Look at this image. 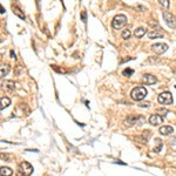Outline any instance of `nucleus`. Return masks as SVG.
Here are the masks:
<instances>
[{"label": "nucleus", "instance_id": "9", "mask_svg": "<svg viewBox=\"0 0 176 176\" xmlns=\"http://www.w3.org/2000/svg\"><path fill=\"white\" fill-rule=\"evenodd\" d=\"M160 133L162 135H170L171 133H174V129L170 126H163V127L160 128Z\"/></svg>", "mask_w": 176, "mask_h": 176}, {"label": "nucleus", "instance_id": "20", "mask_svg": "<svg viewBox=\"0 0 176 176\" xmlns=\"http://www.w3.org/2000/svg\"><path fill=\"white\" fill-rule=\"evenodd\" d=\"M149 136H150V132H149V130H145L143 134H142V137H143L145 140L148 141V137H149Z\"/></svg>", "mask_w": 176, "mask_h": 176}, {"label": "nucleus", "instance_id": "15", "mask_svg": "<svg viewBox=\"0 0 176 176\" xmlns=\"http://www.w3.org/2000/svg\"><path fill=\"white\" fill-rule=\"evenodd\" d=\"M13 12L20 18V19H25V15H24V13H21V11H20V8L19 7H16V6H13Z\"/></svg>", "mask_w": 176, "mask_h": 176}, {"label": "nucleus", "instance_id": "21", "mask_svg": "<svg viewBox=\"0 0 176 176\" xmlns=\"http://www.w3.org/2000/svg\"><path fill=\"white\" fill-rule=\"evenodd\" d=\"M157 112H158V113H162V114H161V116L167 115V113H168V111H166V109H158Z\"/></svg>", "mask_w": 176, "mask_h": 176}, {"label": "nucleus", "instance_id": "19", "mask_svg": "<svg viewBox=\"0 0 176 176\" xmlns=\"http://www.w3.org/2000/svg\"><path fill=\"white\" fill-rule=\"evenodd\" d=\"M158 3H160V5L162 7H164V8H168L169 7V1H168V0H160Z\"/></svg>", "mask_w": 176, "mask_h": 176}, {"label": "nucleus", "instance_id": "10", "mask_svg": "<svg viewBox=\"0 0 176 176\" xmlns=\"http://www.w3.org/2000/svg\"><path fill=\"white\" fill-rule=\"evenodd\" d=\"M13 174L12 169L7 168V167H1V169H0V175L1 176H11Z\"/></svg>", "mask_w": 176, "mask_h": 176}, {"label": "nucleus", "instance_id": "8", "mask_svg": "<svg viewBox=\"0 0 176 176\" xmlns=\"http://www.w3.org/2000/svg\"><path fill=\"white\" fill-rule=\"evenodd\" d=\"M142 80H143V82L147 83V85H154V83H156V81H157L156 76H154V75H151V74H145L143 78H142Z\"/></svg>", "mask_w": 176, "mask_h": 176}, {"label": "nucleus", "instance_id": "1", "mask_svg": "<svg viewBox=\"0 0 176 176\" xmlns=\"http://www.w3.org/2000/svg\"><path fill=\"white\" fill-rule=\"evenodd\" d=\"M147 95V89L145 87H135L134 89L130 93V96L133 100L135 101H141V100H143Z\"/></svg>", "mask_w": 176, "mask_h": 176}, {"label": "nucleus", "instance_id": "6", "mask_svg": "<svg viewBox=\"0 0 176 176\" xmlns=\"http://www.w3.org/2000/svg\"><path fill=\"white\" fill-rule=\"evenodd\" d=\"M151 49L157 53V54H162V53H164L167 49H168V46L166 44H162V42H158V44H155L151 46Z\"/></svg>", "mask_w": 176, "mask_h": 176}, {"label": "nucleus", "instance_id": "12", "mask_svg": "<svg viewBox=\"0 0 176 176\" xmlns=\"http://www.w3.org/2000/svg\"><path fill=\"white\" fill-rule=\"evenodd\" d=\"M8 72H10V66H8V65H4V63H1V72H0L1 76H3V78L6 76V75L8 74Z\"/></svg>", "mask_w": 176, "mask_h": 176}, {"label": "nucleus", "instance_id": "5", "mask_svg": "<svg viewBox=\"0 0 176 176\" xmlns=\"http://www.w3.org/2000/svg\"><path fill=\"white\" fill-rule=\"evenodd\" d=\"M163 19H164L166 24L170 28H175L176 27V16H174V14H171L169 12H164L163 13Z\"/></svg>", "mask_w": 176, "mask_h": 176}, {"label": "nucleus", "instance_id": "13", "mask_svg": "<svg viewBox=\"0 0 176 176\" xmlns=\"http://www.w3.org/2000/svg\"><path fill=\"white\" fill-rule=\"evenodd\" d=\"M11 104V100L8 99V98H1V109H4V108H6V107H8V106Z\"/></svg>", "mask_w": 176, "mask_h": 176}, {"label": "nucleus", "instance_id": "23", "mask_svg": "<svg viewBox=\"0 0 176 176\" xmlns=\"http://www.w3.org/2000/svg\"><path fill=\"white\" fill-rule=\"evenodd\" d=\"M11 57H12V59H14V60L16 59V58H15V54H14V52H13V50H11Z\"/></svg>", "mask_w": 176, "mask_h": 176}, {"label": "nucleus", "instance_id": "24", "mask_svg": "<svg viewBox=\"0 0 176 176\" xmlns=\"http://www.w3.org/2000/svg\"><path fill=\"white\" fill-rule=\"evenodd\" d=\"M0 8H1V14L5 13V10H4V6H0Z\"/></svg>", "mask_w": 176, "mask_h": 176}, {"label": "nucleus", "instance_id": "22", "mask_svg": "<svg viewBox=\"0 0 176 176\" xmlns=\"http://www.w3.org/2000/svg\"><path fill=\"white\" fill-rule=\"evenodd\" d=\"M81 16H82V21H86V12H85V11L82 12V14H81Z\"/></svg>", "mask_w": 176, "mask_h": 176}, {"label": "nucleus", "instance_id": "4", "mask_svg": "<svg viewBox=\"0 0 176 176\" xmlns=\"http://www.w3.org/2000/svg\"><path fill=\"white\" fill-rule=\"evenodd\" d=\"M157 100L161 104H171L173 103V95L169 92H163L158 95Z\"/></svg>", "mask_w": 176, "mask_h": 176}, {"label": "nucleus", "instance_id": "18", "mask_svg": "<svg viewBox=\"0 0 176 176\" xmlns=\"http://www.w3.org/2000/svg\"><path fill=\"white\" fill-rule=\"evenodd\" d=\"M133 73H134V70L132 68H127V69L123 70V75H125V76H132Z\"/></svg>", "mask_w": 176, "mask_h": 176}, {"label": "nucleus", "instance_id": "3", "mask_svg": "<svg viewBox=\"0 0 176 176\" xmlns=\"http://www.w3.org/2000/svg\"><path fill=\"white\" fill-rule=\"evenodd\" d=\"M33 173V167L28 162H23L19 166V170H18V176H31Z\"/></svg>", "mask_w": 176, "mask_h": 176}, {"label": "nucleus", "instance_id": "17", "mask_svg": "<svg viewBox=\"0 0 176 176\" xmlns=\"http://www.w3.org/2000/svg\"><path fill=\"white\" fill-rule=\"evenodd\" d=\"M122 38L123 39H129L130 38V35H132V33H130V31L129 29H123V32H122Z\"/></svg>", "mask_w": 176, "mask_h": 176}, {"label": "nucleus", "instance_id": "2", "mask_svg": "<svg viewBox=\"0 0 176 176\" xmlns=\"http://www.w3.org/2000/svg\"><path fill=\"white\" fill-rule=\"evenodd\" d=\"M127 24V16L123 15V14H117L113 21H112V26L115 28V29H119V28H122Z\"/></svg>", "mask_w": 176, "mask_h": 176}, {"label": "nucleus", "instance_id": "7", "mask_svg": "<svg viewBox=\"0 0 176 176\" xmlns=\"http://www.w3.org/2000/svg\"><path fill=\"white\" fill-rule=\"evenodd\" d=\"M163 121V117L161 115H158V114H153L150 117H149V123L153 126H158L160 123H162Z\"/></svg>", "mask_w": 176, "mask_h": 176}, {"label": "nucleus", "instance_id": "11", "mask_svg": "<svg viewBox=\"0 0 176 176\" xmlns=\"http://www.w3.org/2000/svg\"><path fill=\"white\" fill-rule=\"evenodd\" d=\"M135 37L136 38H142L143 37V35L146 34V29L145 28H142V27H138L137 29H135Z\"/></svg>", "mask_w": 176, "mask_h": 176}, {"label": "nucleus", "instance_id": "16", "mask_svg": "<svg viewBox=\"0 0 176 176\" xmlns=\"http://www.w3.org/2000/svg\"><path fill=\"white\" fill-rule=\"evenodd\" d=\"M155 141H156V143H157V147L154 148V151H155V153H158V151L161 150V148H162V141H161L160 138H156Z\"/></svg>", "mask_w": 176, "mask_h": 176}, {"label": "nucleus", "instance_id": "14", "mask_svg": "<svg viewBox=\"0 0 176 176\" xmlns=\"http://www.w3.org/2000/svg\"><path fill=\"white\" fill-rule=\"evenodd\" d=\"M148 37H149L150 39H154V38H162L163 34H162V33H158V32H156V31H155V32L153 31V32H149V33H148Z\"/></svg>", "mask_w": 176, "mask_h": 176}]
</instances>
